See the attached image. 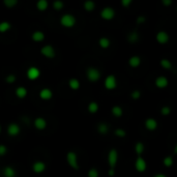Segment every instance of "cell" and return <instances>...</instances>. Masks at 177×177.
I'll return each mask as SVG.
<instances>
[{
  "label": "cell",
  "mask_w": 177,
  "mask_h": 177,
  "mask_svg": "<svg viewBox=\"0 0 177 177\" xmlns=\"http://www.w3.org/2000/svg\"><path fill=\"white\" fill-rule=\"evenodd\" d=\"M60 23H61V25L64 26V27H66V28L74 27L76 24V18L70 14H65L61 17Z\"/></svg>",
  "instance_id": "cell-1"
},
{
  "label": "cell",
  "mask_w": 177,
  "mask_h": 177,
  "mask_svg": "<svg viewBox=\"0 0 177 177\" xmlns=\"http://www.w3.org/2000/svg\"><path fill=\"white\" fill-rule=\"evenodd\" d=\"M66 161L67 163L70 167L73 168V169L75 170H78L79 169V165H78V156L74 151H70L67 152L66 154Z\"/></svg>",
  "instance_id": "cell-2"
},
{
  "label": "cell",
  "mask_w": 177,
  "mask_h": 177,
  "mask_svg": "<svg viewBox=\"0 0 177 177\" xmlns=\"http://www.w3.org/2000/svg\"><path fill=\"white\" fill-rule=\"evenodd\" d=\"M86 75H87L88 80L91 82H96L101 78V73H99V70L95 69V67H89V69L87 70Z\"/></svg>",
  "instance_id": "cell-3"
},
{
  "label": "cell",
  "mask_w": 177,
  "mask_h": 177,
  "mask_svg": "<svg viewBox=\"0 0 177 177\" xmlns=\"http://www.w3.org/2000/svg\"><path fill=\"white\" fill-rule=\"evenodd\" d=\"M118 161V153L116 149H111L108 153V163L110 165V167L113 169V168L116 166Z\"/></svg>",
  "instance_id": "cell-4"
},
{
  "label": "cell",
  "mask_w": 177,
  "mask_h": 177,
  "mask_svg": "<svg viewBox=\"0 0 177 177\" xmlns=\"http://www.w3.org/2000/svg\"><path fill=\"white\" fill-rule=\"evenodd\" d=\"M101 17L104 20H112L115 17L114 8H112L110 6H107V7L103 8V11H101Z\"/></svg>",
  "instance_id": "cell-5"
},
{
  "label": "cell",
  "mask_w": 177,
  "mask_h": 177,
  "mask_svg": "<svg viewBox=\"0 0 177 177\" xmlns=\"http://www.w3.org/2000/svg\"><path fill=\"white\" fill-rule=\"evenodd\" d=\"M117 86V81L114 75H109L105 80V87L109 90H112Z\"/></svg>",
  "instance_id": "cell-6"
},
{
  "label": "cell",
  "mask_w": 177,
  "mask_h": 177,
  "mask_svg": "<svg viewBox=\"0 0 177 177\" xmlns=\"http://www.w3.org/2000/svg\"><path fill=\"white\" fill-rule=\"evenodd\" d=\"M40 53H42L44 56H46L47 58H50V59L55 57V50L51 45H47L45 47H43L42 50H40Z\"/></svg>",
  "instance_id": "cell-7"
},
{
  "label": "cell",
  "mask_w": 177,
  "mask_h": 177,
  "mask_svg": "<svg viewBox=\"0 0 177 177\" xmlns=\"http://www.w3.org/2000/svg\"><path fill=\"white\" fill-rule=\"evenodd\" d=\"M40 76V70L36 66H30L27 70V78L29 80H35Z\"/></svg>",
  "instance_id": "cell-8"
},
{
  "label": "cell",
  "mask_w": 177,
  "mask_h": 177,
  "mask_svg": "<svg viewBox=\"0 0 177 177\" xmlns=\"http://www.w3.org/2000/svg\"><path fill=\"white\" fill-rule=\"evenodd\" d=\"M135 168H136V170H137L138 172H144V171L146 170V168H147V164H146L145 160H144L143 158H141V156H139V158L136 160Z\"/></svg>",
  "instance_id": "cell-9"
},
{
  "label": "cell",
  "mask_w": 177,
  "mask_h": 177,
  "mask_svg": "<svg viewBox=\"0 0 177 177\" xmlns=\"http://www.w3.org/2000/svg\"><path fill=\"white\" fill-rule=\"evenodd\" d=\"M156 40L160 44H162V45L167 44L169 42V34L166 31H158V34H156Z\"/></svg>",
  "instance_id": "cell-10"
},
{
  "label": "cell",
  "mask_w": 177,
  "mask_h": 177,
  "mask_svg": "<svg viewBox=\"0 0 177 177\" xmlns=\"http://www.w3.org/2000/svg\"><path fill=\"white\" fill-rule=\"evenodd\" d=\"M20 131H21V129H20V126L17 124V123H11L10 125L7 126V133L10 136H13V137H15V136L19 135Z\"/></svg>",
  "instance_id": "cell-11"
},
{
  "label": "cell",
  "mask_w": 177,
  "mask_h": 177,
  "mask_svg": "<svg viewBox=\"0 0 177 177\" xmlns=\"http://www.w3.org/2000/svg\"><path fill=\"white\" fill-rule=\"evenodd\" d=\"M53 96V92L51 89H49V88H44V89L40 90V97L42 99H45V101H49V99H51Z\"/></svg>",
  "instance_id": "cell-12"
},
{
  "label": "cell",
  "mask_w": 177,
  "mask_h": 177,
  "mask_svg": "<svg viewBox=\"0 0 177 177\" xmlns=\"http://www.w3.org/2000/svg\"><path fill=\"white\" fill-rule=\"evenodd\" d=\"M32 169H33L35 173H42L46 170V164L40 161L35 162L33 164V166H32Z\"/></svg>",
  "instance_id": "cell-13"
},
{
  "label": "cell",
  "mask_w": 177,
  "mask_h": 177,
  "mask_svg": "<svg viewBox=\"0 0 177 177\" xmlns=\"http://www.w3.org/2000/svg\"><path fill=\"white\" fill-rule=\"evenodd\" d=\"M168 83H169V82H168V79L166 78V77H163V76L158 77V78H156V80H155V85L158 88L167 87L168 86Z\"/></svg>",
  "instance_id": "cell-14"
},
{
  "label": "cell",
  "mask_w": 177,
  "mask_h": 177,
  "mask_svg": "<svg viewBox=\"0 0 177 177\" xmlns=\"http://www.w3.org/2000/svg\"><path fill=\"white\" fill-rule=\"evenodd\" d=\"M145 126L149 131H154V129L158 128V122H156V120L153 119V118H148L145 121Z\"/></svg>",
  "instance_id": "cell-15"
},
{
  "label": "cell",
  "mask_w": 177,
  "mask_h": 177,
  "mask_svg": "<svg viewBox=\"0 0 177 177\" xmlns=\"http://www.w3.org/2000/svg\"><path fill=\"white\" fill-rule=\"evenodd\" d=\"M34 126L37 129H46V126H47V121L44 118L42 117H38L36 118V119L34 120Z\"/></svg>",
  "instance_id": "cell-16"
},
{
  "label": "cell",
  "mask_w": 177,
  "mask_h": 177,
  "mask_svg": "<svg viewBox=\"0 0 177 177\" xmlns=\"http://www.w3.org/2000/svg\"><path fill=\"white\" fill-rule=\"evenodd\" d=\"M129 63L132 67H138L141 64V58L139 56H132L129 60Z\"/></svg>",
  "instance_id": "cell-17"
},
{
  "label": "cell",
  "mask_w": 177,
  "mask_h": 177,
  "mask_svg": "<svg viewBox=\"0 0 177 177\" xmlns=\"http://www.w3.org/2000/svg\"><path fill=\"white\" fill-rule=\"evenodd\" d=\"M16 94H17V96L19 97V99H24V97L27 95V89H26L25 87H23V86L18 87L16 89Z\"/></svg>",
  "instance_id": "cell-18"
},
{
  "label": "cell",
  "mask_w": 177,
  "mask_h": 177,
  "mask_svg": "<svg viewBox=\"0 0 177 177\" xmlns=\"http://www.w3.org/2000/svg\"><path fill=\"white\" fill-rule=\"evenodd\" d=\"M45 38V34L42 31H34L33 34H32V40L34 42H42Z\"/></svg>",
  "instance_id": "cell-19"
},
{
  "label": "cell",
  "mask_w": 177,
  "mask_h": 177,
  "mask_svg": "<svg viewBox=\"0 0 177 177\" xmlns=\"http://www.w3.org/2000/svg\"><path fill=\"white\" fill-rule=\"evenodd\" d=\"M4 177H16V171L11 167H5L3 170Z\"/></svg>",
  "instance_id": "cell-20"
},
{
  "label": "cell",
  "mask_w": 177,
  "mask_h": 177,
  "mask_svg": "<svg viewBox=\"0 0 177 177\" xmlns=\"http://www.w3.org/2000/svg\"><path fill=\"white\" fill-rule=\"evenodd\" d=\"M49 6V3L47 0H38L36 3V7L38 11H46Z\"/></svg>",
  "instance_id": "cell-21"
},
{
  "label": "cell",
  "mask_w": 177,
  "mask_h": 177,
  "mask_svg": "<svg viewBox=\"0 0 177 177\" xmlns=\"http://www.w3.org/2000/svg\"><path fill=\"white\" fill-rule=\"evenodd\" d=\"M69 85L73 90H77V89H79V87H80V82H79L78 79L73 78L69 81Z\"/></svg>",
  "instance_id": "cell-22"
},
{
  "label": "cell",
  "mask_w": 177,
  "mask_h": 177,
  "mask_svg": "<svg viewBox=\"0 0 177 177\" xmlns=\"http://www.w3.org/2000/svg\"><path fill=\"white\" fill-rule=\"evenodd\" d=\"M99 46L102 47L103 49H107L110 47V40L107 37H101L99 38Z\"/></svg>",
  "instance_id": "cell-23"
},
{
  "label": "cell",
  "mask_w": 177,
  "mask_h": 177,
  "mask_svg": "<svg viewBox=\"0 0 177 177\" xmlns=\"http://www.w3.org/2000/svg\"><path fill=\"white\" fill-rule=\"evenodd\" d=\"M97 131H99V134H102V135H106L108 133L109 131V126L107 123H99V126H97Z\"/></svg>",
  "instance_id": "cell-24"
},
{
  "label": "cell",
  "mask_w": 177,
  "mask_h": 177,
  "mask_svg": "<svg viewBox=\"0 0 177 177\" xmlns=\"http://www.w3.org/2000/svg\"><path fill=\"white\" fill-rule=\"evenodd\" d=\"M112 114H113L115 117H121L123 114L122 108L119 107V106H114V107L112 108Z\"/></svg>",
  "instance_id": "cell-25"
},
{
  "label": "cell",
  "mask_w": 177,
  "mask_h": 177,
  "mask_svg": "<svg viewBox=\"0 0 177 177\" xmlns=\"http://www.w3.org/2000/svg\"><path fill=\"white\" fill-rule=\"evenodd\" d=\"M11 27V25L10 24V22H6V21L1 22L0 23V32H1V33L6 32L7 30H10Z\"/></svg>",
  "instance_id": "cell-26"
},
{
  "label": "cell",
  "mask_w": 177,
  "mask_h": 177,
  "mask_svg": "<svg viewBox=\"0 0 177 177\" xmlns=\"http://www.w3.org/2000/svg\"><path fill=\"white\" fill-rule=\"evenodd\" d=\"M94 7H95V3H94L93 1H91V0H88V1H85V2H84V8H85V11H91L94 10Z\"/></svg>",
  "instance_id": "cell-27"
},
{
  "label": "cell",
  "mask_w": 177,
  "mask_h": 177,
  "mask_svg": "<svg viewBox=\"0 0 177 177\" xmlns=\"http://www.w3.org/2000/svg\"><path fill=\"white\" fill-rule=\"evenodd\" d=\"M135 151L137 154H139V155L142 154V153L144 152V144L141 143V142H138L135 145Z\"/></svg>",
  "instance_id": "cell-28"
},
{
  "label": "cell",
  "mask_w": 177,
  "mask_h": 177,
  "mask_svg": "<svg viewBox=\"0 0 177 177\" xmlns=\"http://www.w3.org/2000/svg\"><path fill=\"white\" fill-rule=\"evenodd\" d=\"M99 110V105H97V103L95 102H91L89 105H88V111L90 112V113H95Z\"/></svg>",
  "instance_id": "cell-29"
},
{
  "label": "cell",
  "mask_w": 177,
  "mask_h": 177,
  "mask_svg": "<svg viewBox=\"0 0 177 177\" xmlns=\"http://www.w3.org/2000/svg\"><path fill=\"white\" fill-rule=\"evenodd\" d=\"M138 40H139V34H138L137 32H132V33H129V43L134 44L136 42H138Z\"/></svg>",
  "instance_id": "cell-30"
},
{
  "label": "cell",
  "mask_w": 177,
  "mask_h": 177,
  "mask_svg": "<svg viewBox=\"0 0 177 177\" xmlns=\"http://www.w3.org/2000/svg\"><path fill=\"white\" fill-rule=\"evenodd\" d=\"M161 65L166 70H170L172 67V63L170 62L168 59H162L161 60Z\"/></svg>",
  "instance_id": "cell-31"
},
{
  "label": "cell",
  "mask_w": 177,
  "mask_h": 177,
  "mask_svg": "<svg viewBox=\"0 0 177 177\" xmlns=\"http://www.w3.org/2000/svg\"><path fill=\"white\" fill-rule=\"evenodd\" d=\"M3 3L5 4V6L11 8V7H14L15 5L18 3V1H17V0H4Z\"/></svg>",
  "instance_id": "cell-32"
},
{
  "label": "cell",
  "mask_w": 177,
  "mask_h": 177,
  "mask_svg": "<svg viewBox=\"0 0 177 177\" xmlns=\"http://www.w3.org/2000/svg\"><path fill=\"white\" fill-rule=\"evenodd\" d=\"M63 5H64L63 2L60 1V0H56V1H54V3H53V6H54L56 11H60L63 7Z\"/></svg>",
  "instance_id": "cell-33"
},
{
  "label": "cell",
  "mask_w": 177,
  "mask_h": 177,
  "mask_svg": "<svg viewBox=\"0 0 177 177\" xmlns=\"http://www.w3.org/2000/svg\"><path fill=\"white\" fill-rule=\"evenodd\" d=\"M164 165L166 167H171L173 165V158L171 156H166L164 158Z\"/></svg>",
  "instance_id": "cell-34"
},
{
  "label": "cell",
  "mask_w": 177,
  "mask_h": 177,
  "mask_svg": "<svg viewBox=\"0 0 177 177\" xmlns=\"http://www.w3.org/2000/svg\"><path fill=\"white\" fill-rule=\"evenodd\" d=\"M88 177H99V171L94 169V168L90 169L89 172H88Z\"/></svg>",
  "instance_id": "cell-35"
},
{
  "label": "cell",
  "mask_w": 177,
  "mask_h": 177,
  "mask_svg": "<svg viewBox=\"0 0 177 177\" xmlns=\"http://www.w3.org/2000/svg\"><path fill=\"white\" fill-rule=\"evenodd\" d=\"M115 135L117 136V137H125L126 133L124 129H117L116 131H115Z\"/></svg>",
  "instance_id": "cell-36"
},
{
  "label": "cell",
  "mask_w": 177,
  "mask_h": 177,
  "mask_svg": "<svg viewBox=\"0 0 177 177\" xmlns=\"http://www.w3.org/2000/svg\"><path fill=\"white\" fill-rule=\"evenodd\" d=\"M140 96H141V92H140L139 90H134V91L132 92L133 99H139Z\"/></svg>",
  "instance_id": "cell-37"
},
{
  "label": "cell",
  "mask_w": 177,
  "mask_h": 177,
  "mask_svg": "<svg viewBox=\"0 0 177 177\" xmlns=\"http://www.w3.org/2000/svg\"><path fill=\"white\" fill-rule=\"evenodd\" d=\"M6 82H7V83H10V84L15 83V82H16V76H15V75H8L6 77Z\"/></svg>",
  "instance_id": "cell-38"
},
{
  "label": "cell",
  "mask_w": 177,
  "mask_h": 177,
  "mask_svg": "<svg viewBox=\"0 0 177 177\" xmlns=\"http://www.w3.org/2000/svg\"><path fill=\"white\" fill-rule=\"evenodd\" d=\"M170 108L168 107V106H164L163 108H162V110H161V113L163 114V115H169L170 114Z\"/></svg>",
  "instance_id": "cell-39"
},
{
  "label": "cell",
  "mask_w": 177,
  "mask_h": 177,
  "mask_svg": "<svg viewBox=\"0 0 177 177\" xmlns=\"http://www.w3.org/2000/svg\"><path fill=\"white\" fill-rule=\"evenodd\" d=\"M7 151V148H6V146L5 145H0V156H2V155H4L5 153H6Z\"/></svg>",
  "instance_id": "cell-40"
},
{
  "label": "cell",
  "mask_w": 177,
  "mask_h": 177,
  "mask_svg": "<svg viewBox=\"0 0 177 177\" xmlns=\"http://www.w3.org/2000/svg\"><path fill=\"white\" fill-rule=\"evenodd\" d=\"M131 3H132V0H122V1H121V4L124 7L129 6V4H131Z\"/></svg>",
  "instance_id": "cell-41"
},
{
  "label": "cell",
  "mask_w": 177,
  "mask_h": 177,
  "mask_svg": "<svg viewBox=\"0 0 177 177\" xmlns=\"http://www.w3.org/2000/svg\"><path fill=\"white\" fill-rule=\"evenodd\" d=\"M137 22L139 23V24H141V23H144V22H145V17L139 16V17L137 18Z\"/></svg>",
  "instance_id": "cell-42"
},
{
  "label": "cell",
  "mask_w": 177,
  "mask_h": 177,
  "mask_svg": "<svg viewBox=\"0 0 177 177\" xmlns=\"http://www.w3.org/2000/svg\"><path fill=\"white\" fill-rule=\"evenodd\" d=\"M108 174H109V176H114V174H115V171H114V169H111L109 170V172H108Z\"/></svg>",
  "instance_id": "cell-43"
},
{
  "label": "cell",
  "mask_w": 177,
  "mask_h": 177,
  "mask_svg": "<svg viewBox=\"0 0 177 177\" xmlns=\"http://www.w3.org/2000/svg\"><path fill=\"white\" fill-rule=\"evenodd\" d=\"M163 3L165 5H170L171 3H172V1H171V0H163Z\"/></svg>",
  "instance_id": "cell-44"
},
{
  "label": "cell",
  "mask_w": 177,
  "mask_h": 177,
  "mask_svg": "<svg viewBox=\"0 0 177 177\" xmlns=\"http://www.w3.org/2000/svg\"><path fill=\"white\" fill-rule=\"evenodd\" d=\"M153 177H167L166 175H164V174H155Z\"/></svg>",
  "instance_id": "cell-45"
},
{
  "label": "cell",
  "mask_w": 177,
  "mask_h": 177,
  "mask_svg": "<svg viewBox=\"0 0 177 177\" xmlns=\"http://www.w3.org/2000/svg\"><path fill=\"white\" fill-rule=\"evenodd\" d=\"M0 133H1V126H0Z\"/></svg>",
  "instance_id": "cell-46"
}]
</instances>
